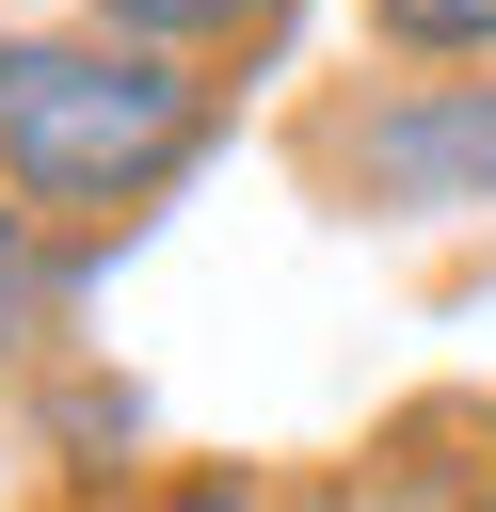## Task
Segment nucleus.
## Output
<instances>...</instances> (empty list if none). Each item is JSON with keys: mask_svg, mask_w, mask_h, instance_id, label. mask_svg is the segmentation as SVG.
<instances>
[{"mask_svg": "<svg viewBox=\"0 0 496 512\" xmlns=\"http://www.w3.org/2000/svg\"><path fill=\"white\" fill-rule=\"evenodd\" d=\"M224 144V80L160 64V48H112V32H0V192L64 240V256H112L192 160Z\"/></svg>", "mask_w": 496, "mask_h": 512, "instance_id": "obj_1", "label": "nucleus"}, {"mask_svg": "<svg viewBox=\"0 0 496 512\" xmlns=\"http://www.w3.org/2000/svg\"><path fill=\"white\" fill-rule=\"evenodd\" d=\"M288 176L336 224H480L496 208V80H320L288 112Z\"/></svg>", "mask_w": 496, "mask_h": 512, "instance_id": "obj_2", "label": "nucleus"}, {"mask_svg": "<svg viewBox=\"0 0 496 512\" xmlns=\"http://www.w3.org/2000/svg\"><path fill=\"white\" fill-rule=\"evenodd\" d=\"M288 16H304V0H80V32L160 48V64L224 80V96H240V64H272V48H288Z\"/></svg>", "mask_w": 496, "mask_h": 512, "instance_id": "obj_3", "label": "nucleus"}, {"mask_svg": "<svg viewBox=\"0 0 496 512\" xmlns=\"http://www.w3.org/2000/svg\"><path fill=\"white\" fill-rule=\"evenodd\" d=\"M448 416H464V400H416V416L368 448V512H496V448H480V464H432Z\"/></svg>", "mask_w": 496, "mask_h": 512, "instance_id": "obj_4", "label": "nucleus"}, {"mask_svg": "<svg viewBox=\"0 0 496 512\" xmlns=\"http://www.w3.org/2000/svg\"><path fill=\"white\" fill-rule=\"evenodd\" d=\"M368 48L416 80H496V0H368Z\"/></svg>", "mask_w": 496, "mask_h": 512, "instance_id": "obj_5", "label": "nucleus"}, {"mask_svg": "<svg viewBox=\"0 0 496 512\" xmlns=\"http://www.w3.org/2000/svg\"><path fill=\"white\" fill-rule=\"evenodd\" d=\"M80 272H96V256H64V240H48V224H32L16 192H0V320H48V304H64Z\"/></svg>", "mask_w": 496, "mask_h": 512, "instance_id": "obj_6", "label": "nucleus"}, {"mask_svg": "<svg viewBox=\"0 0 496 512\" xmlns=\"http://www.w3.org/2000/svg\"><path fill=\"white\" fill-rule=\"evenodd\" d=\"M128 512H288V480L272 464H160Z\"/></svg>", "mask_w": 496, "mask_h": 512, "instance_id": "obj_7", "label": "nucleus"}, {"mask_svg": "<svg viewBox=\"0 0 496 512\" xmlns=\"http://www.w3.org/2000/svg\"><path fill=\"white\" fill-rule=\"evenodd\" d=\"M288 512H368V464H304V480H288Z\"/></svg>", "mask_w": 496, "mask_h": 512, "instance_id": "obj_8", "label": "nucleus"}]
</instances>
